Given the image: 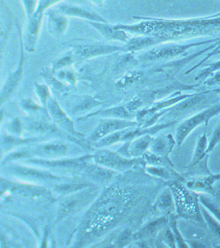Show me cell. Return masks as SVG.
<instances>
[{
  "label": "cell",
  "instance_id": "9a60e30c",
  "mask_svg": "<svg viewBox=\"0 0 220 248\" xmlns=\"http://www.w3.org/2000/svg\"><path fill=\"white\" fill-rule=\"evenodd\" d=\"M44 17V16L34 15L28 20L23 33L24 47L27 52L35 51Z\"/></svg>",
  "mask_w": 220,
  "mask_h": 248
},
{
  "label": "cell",
  "instance_id": "f6af8a7d",
  "mask_svg": "<svg viewBox=\"0 0 220 248\" xmlns=\"http://www.w3.org/2000/svg\"><path fill=\"white\" fill-rule=\"evenodd\" d=\"M94 6L98 7H103L105 0H88Z\"/></svg>",
  "mask_w": 220,
  "mask_h": 248
},
{
  "label": "cell",
  "instance_id": "52a82bcc",
  "mask_svg": "<svg viewBox=\"0 0 220 248\" xmlns=\"http://www.w3.org/2000/svg\"><path fill=\"white\" fill-rule=\"evenodd\" d=\"M92 160V155H85L78 158L68 159H55V160H45L41 158H28L23 160L25 164L35 165L46 169H57L62 170H68L71 172H82L87 165Z\"/></svg>",
  "mask_w": 220,
  "mask_h": 248
},
{
  "label": "cell",
  "instance_id": "60d3db41",
  "mask_svg": "<svg viewBox=\"0 0 220 248\" xmlns=\"http://www.w3.org/2000/svg\"><path fill=\"white\" fill-rule=\"evenodd\" d=\"M220 143V120L216 125L215 129L212 132L209 140H208L207 150L206 153L210 154L216 147Z\"/></svg>",
  "mask_w": 220,
  "mask_h": 248
},
{
  "label": "cell",
  "instance_id": "ffe728a7",
  "mask_svg": "<svg viewBox=\"0 0 220 248\" xmlns=\"http://www.w3.org/2000/svg\"><path fill=\"white\" fill-rule=\"evenodd\" d=\"M118 174L116 170L90 162L87 165L82 174L90 182L106 184L117 177Z\"/></svg>",
  "mask_w": 220,
  "mask_h": 248
},
{
  "label": "cell",
  "instance_id": "d4e9b609",
  "mask_svg": "<svg viewBox=\"0 0 220 248\" xmlns=\"http://www.w3.org/2000/svg\"><path fill=\"white\" fill-rule=\"evenodd\" d=\"M40 76L55 94L66 96L71 91V87L58 78L55 74L52 71L51 67L43 68Z\"/></svg>",
  "mask_w": 220,
  "mask_h": 248
},
{
  "label": "cell",
  "instance_id": "d6a6232c",
  "mask_svg": "<svg viewBox=\"0 0 220 248\" xmlns=\"http://www.w3.org/2000/svg\"><path fill=\"white\" fill-rule=\"evenodd\" d=\"M201 209L203 216L207 226L208 232L212 238H214L215 242L220 245V222L203 205H201Z\"/></svg>",
  "mask_w": 220,
  "mask_h": 248
},
{
  "label": "cell",
  "instance_id": "ba28073f",
  "mask_svg": "<svg viewBox=\"0 0 220 248\" xmlns=\"http://www.w3.org/2000/svg\"><path fill=\"white\" fill-rule=\"evenodd\" d=\"M220 112V104L206 108L192 117L187 118L176 130L175 138L177 147H180L191 132L203 124L207 125L210 118Z\"/></svg>",
  "mask_w": 220,
  "mask_h": 248
},
{
  "label": "cell",
  "instance_id": "ac0fdd59",
  "mask_svg": "<svg viewBox=\"0 0 220 248\" xmlns=\"http://www.w3.org/2000/svg\"><path fill=\"white\" fill-rule=\"evenodd\" d=\"M47 16V30L55 38H62L69 27V17L57 9H49L45 13Z\"/></svg>",
  "mask_w": 220,
  "mask_h": 248
},
{
  "label": "cell",
  "instance_id": "b9f144b4",
  "mask_svg": "<svg viewBox=\"0 0 220 248\" xmlns=\"http://www.w3.org/2000/svg\"><path fill=\"white\" fill-rule=\"evenodd\" d=\"M24 7L27 19L29 20L35 14L39 0H21Z\"/></svg>",
  "mask_w": 220,
  "mask_h": 248
},
{
  "label": "cell",
  "instance_id": "44dd1931",
  "mask_svg": "<svg viewBox=\"0 0 220 248\" xmlns=\"http://www.w3.org/2000/svg\"><path fill=\"white\" fill-rule=\"evenodd\" d=\"M213 174L185 178L184 183L189 189L199 194L215 195L220 189L215 187L216 180L214 178Z\"/></svg>",
  "mask_w": 220,
  "mask_h": 248
},
{
  "label": "cell",
  "instance_id": "74e56055",
  "mask_svg": "<svg viewBox=\"0 0 220 248\" xmlns=\"http://www.w3.org/2000/svg\"><path fill=\"white\" fill-rule=\"evenodd\" d=\"M34 93L39 100L40 104L44 108H47V103L49 99L51 98L52 91L46 83H34Z\"/></svg>",
  "mask_w": 220,
  "mask_h": 248
},
{
  "label": "cell",
  "instance_id": "30bf717a",
  "mask_svg": "<svg viewBox=\"0 0 220 248\" xmlns=\"http://www.w3.org/2000/svg\"><path fill=\"white\" fill-rule=\"evenodd\" d=\"M138 126V122L120 118H102L98 120L97 125L88 140L92 143L105 136L126 128Z\"/></svg>",
  "mask_w": 220,
  "mask_h": 248
},
{
  "label": "cell",
  "instance_id": "d590c367",
  "mask_svg": "<svg viewBox=\"0 0 220 248\" xmlns=\"http://www.w3.org/2000/svg\"><path fill=\"white\" fill-rule=\"evenodd\" d=\"M147 166H165L169 168H175V164L172 162L170 158L158 156L154 154L151 151L148 150L142 156Z\"/></svg>",
  "mask_w": 220,
  "mask_h": 248
},
{
  "label": "cell",
  "instance_id": "836d02e7",
  "mask_svg": "<svg viewBox=\"0 0 220 248\" xmlns=\"http://www.w3.org/2000/svg\"><path fill=\"white\" fill-rule=\"evenodd\" d=\"M178 220H179L178 217L175 213H172L169 216V225L173 232L174 236H175L177 248H189L182 232H180L178 228V224H177Z\"/></svg>",
  "mask_w": 220,
  "mask_h": 248
},
{
  "label": "cell",
  "instance_id": "bcb514c9",
  "mask_svg": "<svg viewBox=\"0 0 220 248\" xmlns=\"http://www.w3.org/2000/svg\"><path fill=\"white\" fill-rule=\"evenodd\" d=\"M213 176L214 179L216 180V182L217 181V180H220V172H218V173L214 174Z\"/></svg>",
  "mask_w": 220,
  "mask_h": 248
},
{
  "label": "cell",
  "instance_id": "ee69618b",
  "mask_svg": "<svg viewBox=\"0 0 220 248\" xmlns=\"http://www.w3.org/2000/svg\"><path fill=\"white\" fill-rule=\"evenodd\" d=\"M130 142L131 141H125L124 144L117 151V152L119 154L122 155V156L127 157V158H132V157L131 156L130 152H129V145H130Z\"/></svg>",
  "mask_w": 220,
  "mask_h": 248
},
{
  "label": "cell",
  "instance_id": "7bdbcfd3",
  "mask_svg": "<svg viewBox=\"0 0 220 248\" xmlns=\"http://www.w3.org/2000/svg\"><path fill=\"white\" fill-rule=\"evenodd\" d=\"M132 230L131 228H126L119 234L116 241L117 246H124L125 244L131 243L133 241Z\"/></svg>",
  "mask_w": 220,
  "mask_h": 248
},
{
  "label": "cell",
  "instance_id": "8992f818",
  "mask_svg": "<svg viewBox=\"0 0 220 248\" xmlns=\"http://www.w3.org/2000/svg\"><path fill=\"white\" fill-rule=\"evenodd\" d=\"M98 190L92 187L61 197L58 207L56 222L76 212L88 205L97 195Z\"/></svg>",
  "mask_w": 220,
  "mask_h": 248
},
{
  "label": "cell",
  "instance_id": "7dc6e473",
  "mask_svg": "<svg viewBox=\"0 0 220 248\" xmlns=\"http://www.w3.org/2000/svg\"><path fill=\"white\" fill-rule=\"evenodd\" d=\"M220 14H218V15H216V16H220Z\"/></svg>",
  "mask_w": 220,
  "mask_h": 248
},
{
  "label": "cell",
  "instance_id": "f1b7e54d",
  "mask_svg": "<svg viewBox=\"0 0 220 248\" xmlns=\"http://www.w3.org/2000/svg\"><path fill=\"white\" fill-rule=\"evenodd\" d=\"M218 191L215 195H207V194H200L199 199L201 205H203L220 222V193Z\"/></svg>",
  "mask_w": 220,
  "mask_h": 248
},
{
  "label": "cell",
  "instance_id": "5b68a950",
  "mask_svg": "<svg viewBox=\"0 0 220 248\" xmlns=\"http://www.w3.org/2000/svg\"><path fill=\"white\" fill-rule=\"evenodd\" d=\"M1 193H9L15 197L32 202H45L51 199L52 193L47 188L26 182H11L1 179Z\"/></svg>",
  "mask_w": 220,
  "mask_h": 248
},
{
  "label": "cell",
  "instance_id": "f546056e",
  "mask_svg": "<svg viewBox=\"0 0 220 248\" xmlns=\"http://www.w3.org/2000/svg\"><path fill=\"white\" fill-rule=\"evenodd\" d=\"M77 63L76 56L71 49L63 52L51 62V69L54 73L65 68L73 67Z\"/></svg>",
  "mask_w": 220,
  "mask_h": 248
},
{
  "label": "cell",
  "instance_id": "ab89813d",
  "mask_svg": "<svg viewBox=\"0 0 220 248\" xmlns=\"http://www.w3.org/2000/svg\"><path fill=\"white\" fill-rule=\"evenodd\" d=\"M63 0H39L37 9L34 15L45 16L46 12L51 9L53 5H57Z\"/></svg>",
  "mask_w": 220,
  "mask_h": 248
},
{
  "label": "cell",
  "instance_id": "e575fe53",
  "mask_svg": "<svg viewBox=\"0 0 220 248\" xmlns=\"http://www.w3.org/2000/svg\"><path fill=\"white\" fill-rule=\"evenodd\" d=\"M126 129L119 130V131L109 134V135L105 136V137L102 138L99 140L92 143V145H94L96 148L102 149L107 148V147L111 146V145L121 142L123 136L124 135Z\"/></svg>",
  "mask_w": 220,
  "mask_h": 248
},
{
  "label": "cell",
  "instance_id": "8fae6325",
  "mask_svg": "<svg viewBox=\"0 0 220 248\" xmlns=\"http://www.w3.org/2000/svg\"><path fill=\"white\" fill-rule=\"evenodd\" d=\"M70 151V145L61 140H52L34 145L30 149L32 156L45 160L63 158Z\"/></svg>",
  "mask_w": 220,
  "mask_h": 248
},
{
  "label": "cell",
  "instance_id": "f35d334b",
  "mask_svg": "<svg viewBox=\"0 0 220 248\" xmlns=\"http://www.w3.org/2000/svg\"><path fill=\"white\" fill-rule=\"evenodd\" d=\"M9 135L20 137L24 131V125L21 118H13L9 124L5 126Z\"/></svg>",
  "mask_w": 220,
  "mask_h": 248
},
{
  "label": "cell",
  "instance_id": "d6986e66",
  "mask_svg": "<svg viewBox=\"0 0 220 248\" xmlns=\"http://www.w3.org/2000/svg\"><path fill=\"white\" fill-rule=\"evenodd\" d=\"M176 207L173 193L170 188L166 186L158 194L152 206L154 215L169 216L175 213Z\"/></svg>",
  "mask_w": 220,
  "mask_h": 248
},
{
  "label": "cell",
  "instance_id": "603a6c76",
  "mask_svg": "<svg viewBox=\"0 0 220 248\" xmlns=\"http://www.w3.org/2000/svg\"><path fill=\"white\" fill-rule=\"evenodd\" d=\"M176 145V141L173 135H161L154 138L148 150L158 156L169 158Z\"/></svg>",
  "mask_w": 220,
  "mask_h": 248
},
{
  "label": "cell",
  "instance_id": "8d00e7d4",
  "mask_svg": "<svg viewBox=\"0 0 220 248\" xmlns=\"http://www.w3.org/2000/svg\"><path fill=\"white\" fill-rule=\"evenodd\" d=\"M55 75L61 81L65 84L69 85L71 88H76L77 81H78V76L76 72L74 71L73 67L65 68L60 71L55 73Z\"/></svg>",
  "mask_w": 220,
  "mask_h": 248
},
{
  "label": "cell",
  "instance_id": "5bb4252c",
  "mask_svg": "<svg viewBox=\"0 0 220 248\" xmlns=\"http://www.w3.org/2000/svg\"><path fill=\"white\" fill-rule=\"evenodd\" d=\"M56 9L67 17H77L84 19V21L109 23L107 19L102 17L97 12L85 6L73 3H59Z\"/></svg>",
  "mask_w": 220,
  "mask_h": 248
},
{
  "label": "cell",
  "instance_id": "1f68e13d",
  "mask_svg": "<svg viewBox=\"0 0 220 248\" xmlns=\"http://www.w3.org/2000/svg\"><path fill=\"white\" fill-rule=\"evenodd\" d=\"M154 245L156 248H177L175 236L169 224L158 233L154 240Z\"/></svg>",
  "mask_w": 220,
  "mask_h": 248
},
{
  "label": "cell",
  "instance_id": "9c48e42d",
  "mask_svg": "<svg viewBox=\"0 0 220 248\" xmlns=\"http://www.w3.org/2000/svg\"><path fill=\"white\" fill-rule=\"evenodd\" d=\"M11 175L20 180L34 183H49L61 181L63 178L57 176L49 170H42L26 165H11L7 168Z\"/></svg>",
  "mask_w": 220,
  "mask_h": 248
},
{
  "label": "cell",
  "instance_id": "4316f807",
  "mask_svg": "<svg viewBox=\"0 0 220 248\" xmlns=\"http://www.w3.org/2000/svg\"><path fill=\"white\" fill-rule=\"evenodd\" d=\"M19 106L28 114V116L52 120L47 108H44L41 104H37L33 99L29 97L21 98L19 102Z\"/></svg>",
  "mask_w": 220,
  "mask_h": 248
},
{
  "label": "cell",
  "instance_id": "e0dca14e",
  "mask_svg": "<svg viewBox=\"0 0 220 248\" xmlns=\"http://www.w3.org/2000/svg\"><path fill=\"white\" fill-rule=\"evenodd\" d=\"M24 131L32 135L40 137L49 133H55L57 131L58 126L52 120L44 118L32 117L21 118Z\"/></svg>",
  "mask_w": 220,
  "mask_h": 248
},
{
  "label": "cell",
  "instance_id": "83f0119b",
  "mask_svg": "<svg viewBox=\"0 0 220 248\" xmlns=\"http://www.w3.org/2000/svg\"><path fill=\"white\" fill-rule=\"evenodd\" d=\"M154 137L152 135H145L141 136L131 141L129 145V152L132 158L142 157L149 149Z\"/></svg>",
  "mask_w": 220,
  "mask_h": 248
},
{
  "label": "cell",
  "instance_id": "6da1fadb",
  "mask_svg": "<svg viewBox=\"0 0 220 248\" xmlns=\"http://www.w3.org/2000/svg\"><path fill=\"white\" fill-rule=\"evenodd\" d=\"M171 190L175 200V213L179 219H183L208 230L201 209L200 194L189 189L184 182L175 180L166 182Z\"/></svg>",
  "mask_w": 220,
  "mask_h": 248
},
{
  "label": "cell",
  "instance_id": "4dcf8cb0",
  "mask_svg": "<svg viewBox=\"0 0 220 248\" xmlns=\"http://www.w3.org/2000/svg\"><path fill=\"white\" fill-rule=\"evenodd\" d=\"M208 140L206 132H205L202 136L198 138L195 145L194 153L191 159L190 162L185 168H189L194 166L196 163L200 162L202 159H204L208 153H206L207 150Z\"/></svg>",
  "mask_w": 220,
  "mask_h": 248
},
{
  "label": "cell",
  "instance_id": "3957f363",
  "mask_svg": "<svg viewBox=\"0 0 220 248\" xmlns=\"http://www.w3.org/2000/svg\"><path fill=\"white\" fill-rule=\"evenodd\" d=\"M15 24L18 31L19 44H20V55H19L18 63L16 69L9 73L1 86V91H0V101H1V107L15 96L17 91L20 89L24 79L26 50L25 49L24 40H23L22 27L16 16H15Z\"/></svg>",
  "mask_w": 220,
  "mask_h": 248
},
{
  "label": "cell",
  "instance_id": "cb8c5ba5",
  "mask_svg": "<svg viewBox=\"0 0 220 248\" xmlns=\"http://www.w3.org/2000/svg\"><path fill=\"white\" fill-rule=\"evenodd\" d=\"M145 172L153 177L159 178L169 182L179 180L184 182L185 178L182 174L179 173L175 170V168H169L165 166H146Z\"/></svg>",
  "mask_w": 220,
  "mask_h": 248
},
{
  "label": "cell",
  "instance_id": "2e32d148",
  "mask_svg": "<svg viewBox=\"0 0 220 248\" xmlns=\"http://www.w3.org/2000/svg\"><path fill=\"white\" fill-rule=\"evenodd\" d=\"M72 107L71 111L73 115L80 116L81 118L88 115L92 109L98 108L103 102L91 95H69ZM78 118V119H79Z\"/></svg>",
  "mask_w": 220,
  "mask_h": 248
},
{
  "label": "cell",
  "instance_id": "7a4b0ae2",
  "mask_svg": "<svg viewBox=\"0 0 220 248\" xmlns=\"http://www.w3.org/2000/svg\"><path fill=\"white\" fill-rule=\"evenodd\" d=\"M63 46L72 50L77 63H82L100 56L116 52H126L124 46L88 38H74L62 43Z\"/></svg>",
  "mask_w": 220,
  "mask_h": 248
},
{
  "label": "cell",
  "instance_id": "7c38bea8",
  "mask_svg": "<svg viewBox=\"0 0 220 248\" xmlns=\"http://www.w3.org/2000/svg\"><path fill=\"white\" fill-rule=\"evenodd\" d=\"M47 110L52 120L58 127H60L73 137H84V134L76 131L74 122L63 109L57 99L53 96L48 101Z\"/></svg>",
  "mask_w": 220,
  "mask_h": 248
},
{
  "label": "cell",
  "instance_id": "484cf974",
  "mask_svg": "<svg viewBox=\"0 0 220 248\" xmlns=\"http://www.w3.org/2000/svg\"><path fill=\"white\" fill-rule=\"evenodd\" d=\"M91 182H86V180L76 178V179L69 180V181L56 184L53 187L54 193L57 195L63 197L76 193L86 188L92 187Z\"/></svg>",
  "mask_w": 220,
  "mask_h": 248
},
{
  "label": "cell",
  "instance_id": "4fadbf2b",
  "mask_svg": "<svg viewBox=\"0 0 220 248\" xmlns=\"http://www.w3.org/2000/svg\"><path fill=\"white\" fill-rule=\"evenodd\" d=\"M169 224V216L154 215L133 234V241L140 240H155L158 233Z\"/></svg>",
  "mask_w": 220,
  "mask_h": 248
},
{
  "label": "cell",
  "instance_id": "277c9868",
  "mask_svg": "<svg viewBox=\"0 0 220 248\" xmlns=\"http://www.w3.org/2000/svg\"><path fill=\"white\" fill-rule=\"evenodd\" d=\"M95 164L106 167L117 172H124L132 170H144L147 166L142 157L127 158L106 148L99 149L92 155Z\"/></svg>",
  "mask_w": 220,
  "mask_h": 248
},
{
  "label": "cell",
  "instance_id": "7402d4cb",
  "mask_svg": "<svg viewBox=\"0 0 220 248\" xmlns=\"http://www.w3.org/2000/svg\"><path fill=\"white\" fill-rule=\"evenodd\" d=\"M85 22L97 31L107 41L127 43L130 39L125 31L115 28V25L96 21H86Z\"/></svg>",
  "mask_w": 220,
  "mask_h": 248
}]
</instances>
